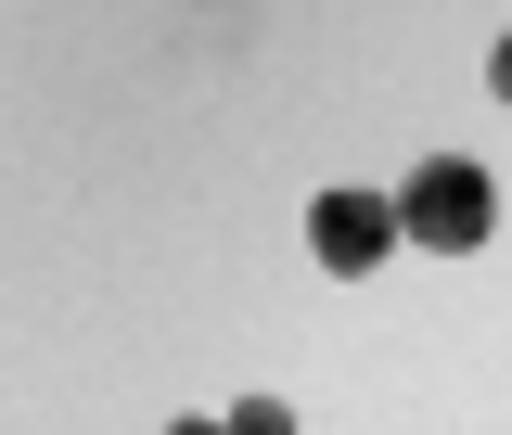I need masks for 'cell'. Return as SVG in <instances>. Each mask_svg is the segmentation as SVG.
Instances as JSON below:
<instances>
[{
	"label": "cell",
	"mask_w": 512,
	"mask_h": 435,
	"mask_svg": "<svg viewBox=\"0 0 512 435\" xmlns=\"http://www.w3.org/2000/svg\"><path fill=\"white\" fill-rule=\"evenodd\" d=\"M384 244H397V205H384V192H320L308 205V256L320 269H333V282H359V269H384Z\"/></svg>",
	"instance_id": "obj_2"
},
{
	"label": "cell",
	"mask_w": 512,
	"mask_h": 435,
	"mask_svg": "<svg viewBox=\"0 0 512 435\" xmlns=\"http://www.w3.org/2000/svg\"><path fill=\"white\" fill-rule=\"evenodd\" d=\"M487 90H500V103H512V39H500V64H487Z\"/></svg>",
	"instance_id": "obj_4"
},
{
	"label": "cell",
	"mask_w": 512,
	"mask_h": 435,
	"mask_svg": "<svg viewBox=\"0 0 512 435\" xmlns=\"http://www.w3.org/2000/svg\"><path fill=\"white\" fill-rule=\"evenodd\" d=\"M397 231L423 256H474L487 231H500V180L474 167V154H423L410 180H397Z\"/></svg>",
	"instance_id": "obj_1"
},
{
	"label": "cell",
	"mask_w": 512,
	"mask_h": 435,
	"mask_svg": "<svg viewBox=\"0 0 512 435\" xmlns=\"http://www.w3.org/2000/svg\"><path fill=\"white\" fill-rule=\"evenodd\" d=\"M231 435H295V410H282V397H244V410H231Z\"/></svg>",
	"instance_id": "obj_3"
},
{
	"label": "cell",
	"mask_w": 512,
	"mask_h": 435,
	"mask_svg": "<svg viewBox=\"0 0 512 435\" xmlns=\"http://www.w3.org/2000/svg\"><path fill=\"white\" fill-rule=\"evenodd\" d=\"M167 435H231V423H167Z\"/></svg>",
	"instance_id": "obj_5"
}]
</instances>
